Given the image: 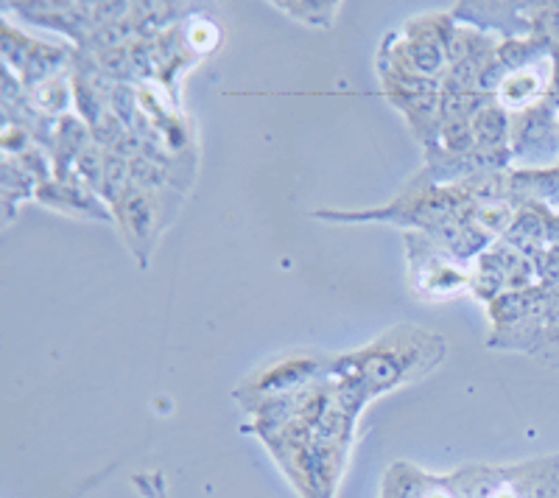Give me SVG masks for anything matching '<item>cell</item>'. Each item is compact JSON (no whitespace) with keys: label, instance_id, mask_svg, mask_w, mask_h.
Here are the masks:
<instances>
[{"label":"cell","instance_id":"obj_1","mask_svg":"<svg viewBox=\"0 0 559 498\" xmlns=\"http://www.w3.org/2000/svg\"><path fill=\"white\" fill-rule=\"evenodd\" d=\"M448 358V339L414 322L386 328L369 345L333 358L331 376L347 381L369 401L431 376Z\"/></svg>","mask_w":559,"mask_h":498},{"label":"cell","instance_id":"obj_2","mask_svg":"<svg viewBox=\"0 0 559 498\" xmlns=\"http://www.w3.org/2000/svg\"><path fill=\"white\" fill-rule=\"evenodd\" d=\"M456 20L451 12H431L412 17L401 32L389 34L378 51V68L412 73L419 79L442 82L448 73L445 43Z\"/></svg>","mask_w":559,"mask_h":498},{"label":"cell","instance_id":"obj_3","mask_svg":"<svg viewBox=\"0 0 559 498\" xmlns=\"http://www.w3.org/2000/svg\"><path fill=\"white\" fill-rule=\"evenodd\" d=\"M179 208H182V193L174 191V188L146 191V188L134 186L112 205V222L118 224L121 238L127 241L129 252L140 263V269L148 266L159 236L171 227Z\"/></svg>","mask_w":559,"mask_h":498},{"label":"cell","instance_id":"obj_4","mask_svg":"<svg viewBox=\"0 0 559 498\" xmlns=\"http://www.w3.org/2000/svg\"><path fill=\"white\" fill-rule=\"evenodd\" d=\"M408 261V288L423 303H445L462 294H473V272L456 261L426 233H403Z\"/></svg>","mask_w":559,"mask_h":498},{"label":"cell","instance_id":"obj_5","mask_svg":"<svg viewBox=\"0 0 559 498\" xmlns=\"http://www.w3.org/2000/svg\"><path fill=\"white\" fill-rule=\"evenodd\" d=\"M333 358L322 356V353L297 351L283 353V356L272 358L266 365H261L254 372H249L236 390V401L243 410L254 406V403L272 401V398H286L306 392L317 383L331 378Z\"/></svg>","mask_w":559,"mask_h":498},{"label":"cell","instance_id":"obj_6","mask_svg":"<svg viewBox=\"0 0 559 498\" xmlns=\"http://www.w3.org/2000/svg\"><path fill=\"white\" fill-rule=\"evenodd\" d=\"M512 168H551L559 163V102L546 98L512 116Z\"/></svg>","mask_w":559,"mask_h":498},{"label":"cell","instance_id":"obj_7","mask_svg":"<svg viewBox=\"0 0 559 498\" xmlns=\"http://www.w3.org/2000/svg\"><path fill=\"white\" fill-rule=\"evenodd\" d=\"M73 54L76 51L68 45H51L45 39L28 37L26 32L12 26L9 14H3V62L26 84V90L68 71Z\"/></svg>","mask_w":559,"mask_h":498},{"label":"cell","instance_id":"obj_8","mask_svg":"<svg viewBox=\"0 0 559 498\" xmlns=\"http://www.w3.org/2000/svg\"><path fill=\"white\" fill-rule=\"evenodd\" d=\"M34 199H37L39 205L64 213V216L112 222V211H109L107 202L93 188L84 186L76 174L68 179H45V182L37 186V191H34Z\"/></svg>","mask_w":559,"mask_h":498},{"label":"cell","instance_id":"obj_9","mask_svg":"<svg viewBox=\"0 0 559 498\" xmlns=\"http://www.w3.org/2000/svg\"><path fill=\"white\" fill-rule=\"evenodd\" d=\"M381 498H462L451 476H437L412 462H394L383 476Z\"/></svg>","mask_w":559,"mask_h":498},{"label":"cell","instance_id":"obj_10","mask_svg":"<svg viewBox=\"0 0 559 498\" xmlns=\"http://www.w3.org/2000/svg\"><path fill=\"white\" fill-rule=\"evenodd\" d=\"M462 498H526L521 471L515 467L464 465L451 473Z\"/></svg>","mask_w":559,"mask_h":498},{"label":"cell","instance_id":"obj_11","mask_svg":"<svg viewBox=\"0 0 559 498\" xmlns=\"http://www.w3.org/2000/svg\"><path fill=\"white\" fill-rule=\"evenodd\" d=\"M551 98V57L528 64L523 71L507 73L496 93V102L515 116L534 104Z\"/></svg>","mask_w":559,"mask_h":498},{"label":"cell","instance_id":"obj_12","mask_svg":"<svg viewBox=\"0 0 559 498\" xmlns=\"http://www.w3.org/2000/svg\"><path fill=\"white\" fill-rule=\"evenodd\" d=\"M518 202H521V208H518L515 222H512V227H509L501 241H507L509 247H515L518 252L534 261V258H540L546 252L548 208L537 205V202H526V199H518Z\"/></svg>","mask_w":559,"mask_h":498},{"label":"cell","instance_id":"obj_13","mask_svg":"<svg viewBox=\"0 0 559 498\" xmlns=\"http://www.w3.org/2000/svg\"><path fill=\"white\" fill-rule=\"evenodd\" d=\"M473 138H476V149H509V138H512V112L496 98L484 104L476 116L471 118Z\"/></svg>","mask_w":559,"mask_h":498},{"label":"cell","instance_id":"obj_14","mask_svg":"<svg viewBox=\"0 0 559 498\" xmlns=\"http://www.w3.org/2000/svg\"><path fill=\"white\" fill-rule=\"evenodd\" d=\"M274 7L302 26L331 32L336 26L342 3H333V0H274Z\"/></svg>","mask_w":559,"mask_h":498},{"label":"cell","instance_id":"obj_15","mask_svg":"<svg viewBox=\"0 0 559 498\" xmlns=\"http://www.w3.org/2000/svg\"><path fill=\"white\" fill-rule=\"evenodd\" d=\"M182 37L197 57H207L222 43V28L207 17V14H185Z\"/></svg>","mask_w":559,"mask_h":498},{"label":"cell","instance_id":"obj_16","mask_svg":"<svg viewBox=\"0 0 559 498\" xmlns=\"http://www.w3.org/2000/svg\"><path fill=\"white\" fill-rule=\"evenodd\" d=\"M534 266H537V286L559 288V252H543L540 258H534Z\"/></svg>","mask_w":559,"mask_h":498},{"label":"cell","instance_id":"obj_17","mask_svg":"<svg viewBox=\"0 0 559 498\" xmlns=\"http://www.w3.org/2000/svg\"><path fill=\"white\" fill-rule=\"evenodd\" d=\"M546 252H559V211L546 216Z\"/></svg>","mask_w":559,"mask_h":498},{"label":"cell","instance_id":"obj_18","mask_svg":"<svg viewBox=\"0 0 559 498\" xmlns=\"http://www.w3.org/2000/svg\"><path fill=\"white\" fill-rule=\"evenodd\" d=\"M551 98L559 102V45L551 48Z\"/></svg>","mask_w":559,"mask_h":498}]
</instances>
